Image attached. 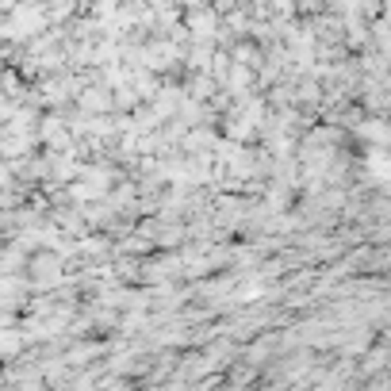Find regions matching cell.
I'll use <instances>...</instances> for the list:
<instances>
[{
	"instance_id": "1",
	"label": "cell",
	"mask_w": 391,
	"mask_h": 391,
	"mask_svg": "<svg viewBox=\"0 0 391 391\" xmlns=\"http://www.w3.org/2000/svg\"><path fill=\"white\" fill-rule=\"evenodd\" d=\"M188 27H192L196 39H203V35L211 39V35H215V27H219V12H215V8H203V4H200V12H192Z\"/></svg>"
}]
</instances>
